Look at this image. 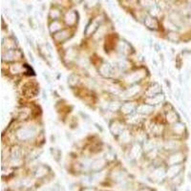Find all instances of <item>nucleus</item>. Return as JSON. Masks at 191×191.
<instances>
[{
    "mask_svg": "<svg viewBox=\"0 0 191 191\" xmlns=\"http://www.w3.org/2000/svg\"><path fill=\"white\" fill-rule=\"evenodd\" d=\"M190 75H191V70H190V69H188V70H187V72H186V79H189Z\"/></svg>",
    "mask_w": 191,
    "mask_h": 191,
    "instance_id": "25",
    "label": "nucleus"
},
{
    "mask_svg": "<svg viewBox=\"0 0 191 191\" xmlns=\"http://www.w3.org/2000/svg\"><path fill=\"white\" fill-rule=\"evenodd\" d=\"M153 111V106L149 104H142L137 107V112L141 113V114H149Z\"/></svg>",
    "mask_w": 191,
    "mask_h": 191,
    "instance_id": "7",
    "label": "nucleus"
},
{
    "mask_svg": "<svg viewBox=\"0 0 191 191\" xmlns=\"http://www.w3.org/2000/svg\"><path fill=\"white\" fill-rule=\"evenodd\" d=\"M152 62H154V65H155V66H158V63H157V61L156 60H155V59H152Z\"/></svg>",
    "mask_w": 191,
    "mask_h": 191,
    "instance_id": "29",
    "label": "nucleus"
},
{
    "mask_svg": "<svg viewBox=\"0 0 191 191\" xmlns=\"http://www.w3.org/2000/svg\"><path fill=\"white\" fill-rule=\"evenodd\" d=\"M43 191H60V190H59V187H57V186H53L51 188L44 189Z\"/></svg>",
    "mask_w": 191,
    "mask_h": 191,
    "instance_id": "21",
    "label": "nucleus"
},
{
    "mask_svg": "<svg viewBox=\"0 0 191 191\" xmlns=\"http://www.w3.org/2000/svg\"><path fill=\"white\" fill-rule=\"evenodd\" d=\"M176 118H177V115L175 112L173 111L168 112V114H167V121H169L170 122H174L176 121Z\"/></svg>",
    "mask_w": 191,
    "mask_h": 191,
    "instance_id": "18",
    "label": "nucleus"
},
{
    "mask_svg": "<svg viewBox=\"0 0 191 191\" xmlns=\"http://www.w3.org/2000/svg\"><path fill=\"white\" fill-rule=\"evenodd\" d=\"M29 57H30V59H31L32 60V62H34V57H33V55L31 53H29Z\"/></svg>",
    "mask_w": 191,
    "mask_h": 191,
    "instance_id": "27",
    "label": "nucleus"
},
{
    "mask_svg": "<svg viewBox=\"0 0 191 191\" xmlns=\"http://www.w3.org/2000/svg\"><path fill=\"white\" fill-rule=\"evenodd\" d=\"M118 108H121V106L119 105V103L118 102H111V103H109V105H108V109L110 110V111H117Z\"/></svg>",
    "mask_w": 191,
    "mask_h": 191,
    "instance_id": "16",
    "label": "nucleus"
},
{
    "mask_svg": "<svg viewBox=\"0 0 191 191\" xmlns=\"http://www.w3.org/2000/svg\"><path fill=\"white\" fill-rule=\"evenodd\" d=\"M160 92H162V87H160L159 84H157V83H155L154 85H152L150 88H149V90L147 91V94H148V97H153L155 95L160 94Z\"/></svg>",
    "mask_w": 191,
    "mask_h": 191,
    "instance_id": "6",
    "label": "nucleus"
},
{
    "mask_svg": "<svg viewBox=\"0 0 191 191\" xmlns=\"http://www.w3.org/2000/svg\"><path fill=\"white\" fill-rule=\"evenodd\" d=\"M20 150H19V148H14V150L13 152H11V157H13L14 160H18L20 158Z\"/></svg>",
    "mask_w": 191,
    "mask_h": 191,
    "instance_id": "19",
    "label": "nucleus"
},
{
    "mask_svg": "<svg viewBox=\"0 0 191 191\" xmlns=\"http://www.w3.org/2000/svg\"><path fill=\"white\" fill-rule=\"evenodd\" d=\"M183 154H181V153H177V154L172 155V156L169 158L168 163H169L170 165H177V164H179V163H181L183 162Z\"/></svg>",
    "mask_w": 191,
    "mask_h": 191,
    "instance_id": "4",
    "label": "nucleus"
},
{
    "mask_svg": "<svg viewBox=\"0 0 191 191\" xmlns=\"http://www.w3.org/2000/svg\"><path fill=\"white\" fill-rule=\"evenodd\" d=\"M76 82H77V77L75 75H70L68 76V83H69L71 86L76 85Z\"/></svg>",
    "mask_w": 191,
    "mask_h": 191,
    "instance_id": "17",
    "label": "nucleus"
},
{
    "mask_svg": "<svg viewBox=\"0 0 191 191\" xmlns=\"http://www.w3.org/2000/svg\"><path fill=\"white\" fill-rule=\"evenodd\" d=\"M180 170H181V165H179V164H177V165H171V167L169 168L168 172H167V174H168L169 177H174V176H176L178 174Z\"/></svg>",
    "mask_w": 191,
    "mask_h": 191,
    "instance_id": "12",
    "label": "nucleus"
},
{
    "mask_svg": "<svg viewBox=\"0 0 191 191\" xmlns=\"http://www.w3.org/2000/svg\"><path fill=\"white\" fill-rule=\"evenodd\" d=\"M184 129H186V127H184V124L182 123V122H176L174 124V126H173V130H174V132L176 134H179V135L183 134Z\"/></svg>",
    "mask_w": 191,
    "mask_h": 191,
    "instance_id": "11",
    "label": "nucleus"
},
{
    "mask_svg": "<svg viewBox=\"0 0 191 191\" xmlns=\"http://www.w3.org/2000/svg\"><path fill=\"white\" fill-rule=\"evenodd\" d=\"M172 35H173V33H171V34L168 35V37H168V39H169L170 41H172V42H176V41H178L179 37H178L177 34H174V37H172Z\"/></svg>",
    "mask_w": 191,
    "mask_h": 191,
    "instance_id": "20",
    "label": "nucleus"
},
{
    "mask_svg": "<svg viewBox=\"0 0 191 191\" xmlns=\"http://www.w3.org/2000/svg\"><path fill=\"white\" fill-rule=\"evenodd\" d=\"M110 130H111V132L114 134V135H118V134L121 133V131L123 130V127H122V125L121 123L116 121V122H114L113 124H111Z\"/></svg>",
    "mask_w": 191,
    "mask_h": 191,
    "instance_id": "8",
    "label": "nucleus"
},
{
    "mask_svg": "<svg viewBox=\"0 0 191 191\" xmlns=\"http://www.w3.org/2000/svg\"><path fill=\"white\" fill-rule=\"evenodd\" d=\"M188 177H189V179H190V181H191V173H189V174H188Z\"/></svg>",
    "mask_w": 191,
    "mask_h": 191,
    "instance_id": "30",
    "label": "nucleus"
},
{
    "mask_svg": "<svg viewBox=\"0 0 191 191\" xmlns=\"http://www.w3.org/2000/svg\"><path fill=\"white\" fill-rule=\"evenodd\" d=\"M140 191H148L147 189H142V190H140Z\"/></svg>",
    "mask_w": 191,
    "mask_h": 191,
    "instance_id": "31",
    "label": "nucleus"
},
{
    "mask_svg": "<svg viewBox=\"0 0 191 191\" xmlns=\"http://www.w3.org/2000/svg\"><path fill=\"white\" fill-rule=\"evenodd\" d=\"M121 111L126 115H132L137 110V106L134 103H124L121 105Z\"/></svg>",
    "mask_w": 191,
    "mask_h": 191,
    "instance_id": "3",
    "label": "nucleus"
},
{
    "mask_svg": "<svg viewBox=\"0 0 191 191\" xmlns=\"http://www.w3.org/2000/svg\"><path fill=\"white\" fill-rule=\"evenodd\" d=\"M100 74L104 76H110L113 74V67L108 63H104L101 65V67L99 69Z\"/></svg>",
    "mask_w": 191,
    "mask_h": 191,
    "instance_id": "5",
    "label": "nucleus"
},
{
    "mask_svg": "<svg viewBox=\"0 0 191 191\" xmlns=\"http://www.w3.org/2000/svg\"><path fill=\"white\" fill-rule=\"evenodd\" d=\"M16 51L15 50H8L7 52L3 53V58L4 59H7V60H14L15 57L16 58V55H17Z\"/></svg>",
    "mask_w": 191,
    "mask_h": 191,
    "instance_id": "9",
    "label": "nucleus"
},
{
    "mask_svg": "<svg viewBox=\"0 0 191 191\" xmlns=\"http://www.w3.org/2000/svg\"><path fill=\"white\" fill-rule=\"evenodd\" d=\"M179 82H180V84H183V76H182V75L179 76Z\"/></svg>",
    "mask_w": 191,
    "mask_h": 191,
    "instance_id": "28",
    "label": "nucleus"
},
{
    "mask_svg": "<svg viewBox=\"0 0 191 191\" xmlns=\"http://www.w3.org/2000/svg\"><path fill=\"white\" fill-rule=\"evenodd\" d=\"M139 90H140V87L138 86H135V87H132V88H130V89H128L127 91H125V93H124V95L125 96H127V97H133V96H135L137 93L139 92Z\"/></svg>",
    "mask_w": 191,
    "mask_h": 191,
    "instance_id": "13",
    "label": "nucleus"
},
{
    "mask_svg": "<svg viewBox=\"0 0 191 191\" xmlns=\"http://www.w3.org/2000/svg\"><path fill=\"white\" fill-rule=\"evenodd\" d=\"M163 99H164L163 95H162V94H158V95L153 96V97H149V98L146 99V102H147V104H149V105H155V104H159V103L162 102V101L163 100Z\"/></svg>",
    "mask_w": 191,
    "mask_h": 191,
    "instance_id": "2",
    "label": "nucleus"
},
{
    "mask_svg": "<svg viewBox=\"0 0 191 191\" xmlns=\"http://www.w3.org/2000/svg\"><path fill=\"white\" fill-rule=\"evenodd\" d=\"M154 47H155V50H156L157 52H160V49H162V48H160V45L158 42H156V43L154 44Z\"/></svg>",
    "mask_w": 191,
    "mask_h": 191,
    "instance_id": "23",
    "label": "nucleus"
},
{
    "mask_svg": "<svg viewBox=\"0 0 191 191\" xmlns=\"http://www.w3.org/2000/svg\"><path fill=\"white\" fill-rule=\"evenodd\" d=\"M43 76L45 77V79H46L48 82H50L51 79H50V76H49V74H48L47 72H44V73H43Z\"/></svg>",
    "mask_w": 191,
    "mask_h": 191,
    "instance_id": "22",
    "label": "nucleus"
},
{
    "mask_svg": "<svg viewBox=\"0 0 191 191\" xmlns=\"http://www.w3.org/2000/svg\"><path fill=\"white\" fill-rule=\"evenodd\" d=\"M15 15H17V16H22L23 15V13L21 11V10H15Z\"/></svg>",
    "mask_w": 191,
    "mask_h": 191,
    "instance_id": "24",
    "label": "nucleus"
},
{
    "mask_svg": "<svg viewBox=\"0 0 191 191\" xmlns=\"http://www.w3.org/2000/svg\"><path fill=\"white\" fill-rule=\"evenodd\" d=\"M177 146H178V142L175 141H167L165 144V147L167 149H169V150H171V149H176Z\"/></svg>",
    "mask_w": 191,
    "mask_h": 191,
    "instance_id": "15",
    "label": "nucleus"
},
{
    "mask_svg": "<svg viewBox=\"0 0 191 191\" xmlns=\"http://www.w3.org/2000/svg\"><path fill=\"white\" fill-rule=\"evenodd\" d=\"M105 165V162L103 160H98L91 164V169L93 171H99Z\"/></svg>",
    "mask_w": 191,
    "mask_h": 191,
    "instance_id": "10",
    "label": "nucleus"
},
{
    "mask_svg": "<svg viewBox=\"0 0 191 191\" xmlns=\"http://www.w3.org/2000/svg\"><path fill=\"white\" fill-rule=\"evenodd\" d=\"M35 133V129L33 127H26V128H23L20 131H18V133H17V138L19 140L22 141H25V140H29L33 138L34 136Z\"/></svg>",
    "mask_w": 191,
    "mask_h": 191,
    "instance_id": "1",
    "label": "nucleus"
},
{
    "mask_svg": "<svg viewBox=\"0 0 191 191\" xmlns=\"http://www.w3.org/2000/svg\"><path fill=\"white\" fill-rule=\"evenodd\" d=\"M165 83H166L167 87H168V88L170 89V88H171V83H170V81H169V80H167V79H165Z\"/></svg>",
    "mask_w": 191,
    "mask_h": 191,
    "instance_id": "26",
    "label": "nucleus"
},
{
    "mask_svg": "<svg viewBox=\"0 0 191 191\" xmlns=\"http://www.w3.org/2000/svg\"><path fill=\"white\" fill-rule=\"evenodd\" d=\"M68 32L67 31H62L61 33L59 34H57L55 35V38L57 40V41H63L64 39H66L68 37Z\"/></svg>",
    "mask_w": 191,
    "mask_h": 191,
    "instance_id": "14",
    "label": "nucleus"
}]
</instances>
